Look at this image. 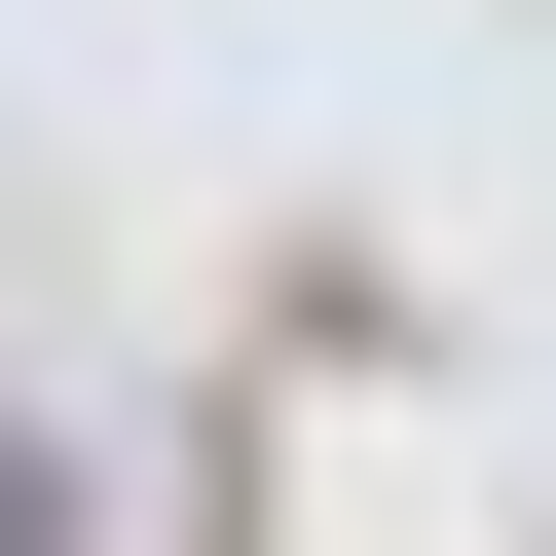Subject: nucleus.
I'll return each instance as SVG.
<instances>
[{"label":"nucleus","instance_id":"nucleus-1","mask_svg":"<svg viewBox=\"0 0 556 556\" xmlns=\"http://www.w3.org/2000/svg\"><path fill=\"white\" fill-rule=\"evenodd\" d=\"M0 556H38V482H0Z\"/></svg>","mask_w":556,"mask_h":556}]
</instances>
